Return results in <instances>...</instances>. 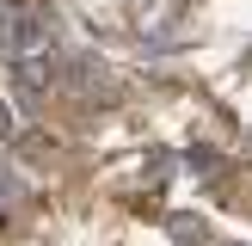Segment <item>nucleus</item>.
Listing matches in <instances>:
<instances>
[{
	"label": "nucleus",
	"instance_id": "nucleus-1",
	"mask_svg": "<svg viewBox=\"0 0 252 246\" xmlns=\"http://www.w3.org/2000/svg\"><path fill=\"white\" fill-rule=\"evenodd\" d=\"M6 49L12 56H31V49H49L56 43V12L49 6H19V12H6Z\"/></svg>",
	"mask_w": 252,
	"mask_h": 246
},
{
	"label": "nucleus",
	"instance_id": "nucleus-2",
	"mask_svg": "<svg viewBox=\"0 0 252 246\" xmlns=\"http://www.w3.org/2000/svg\"><path fill=\"white\" fill-rule=\"evenodd\" d=\"M49 80H56V56H49V49H31V56H19V92H25V98H37Z\"/></svg>",
	"mask_w": 252,
	"mask_h": 246
},
{
	"label": "nucleus",
	"instance_id": "nucleus-3",
	"mask_svg": "<svg viewBox=\"0 0 252 246\" xmlns=\"http://www.w3.org/2000/svg\"><path fill=\"white\" fill-rule=\"evenodd\" d=\"M172 240H179V246H203L209 234H203V221H197V215H172Z\"/></svg>",
	"mask_w": 252,
	"mask_h": 246
},
{
	"label": "nucleus",
	"instance_id": "nucleus-4",
	"mask_svg": "<svg viewBox=\"0 0 252 246\" xmlns=\"http://www.w3.org/2000/svg\"><path fill=\"white\" fill-rule=\"evenodd\" d=\"M12 135V105H0V142Z\"/></svg>",
	"mask_w": 252,
	"mask_h": 246
}]
</instances>
